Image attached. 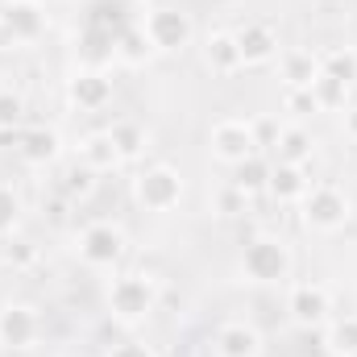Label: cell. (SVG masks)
<instances>
[{
	"label": "cell",
	"mask_w": 357,
	"mask_h": 357,
	"mask_svg": "<svg viewBox=\"0 0 357 357\" xmlns=\"http://www.w3.org/2000/svg\"><path fill=\"white\" fill-rule=\"evenodd\" d=\"M104 307L116 324L125 328H137L154 316L158 307V282L146 274V270H125L108 282V295H104Z\"/></svg>",
	"instance_id": "obj_1"
},
{
	"label": "cell",
	"mask_w": 357,
	"mask_h": 357,
	"mask_svg": "<svg viewBox=\"0 0 357 357\" xmlns=\"http://www.w3.org/2000/svg\"><path fill=\"white\" fill-rule=\"evenodd\" d=\"M237 266H241V278L254 282V287H278V282L291 278L295 258H291V245L278 233H258L241 245Z\"/></svg>",
	"instance_id": "obj_2"
},
{
	"label": "cell",
	"mask_w": 357,
	"mask_h": 357,
	"mask_svg": "<svg viewBox=\"0 0 357 357\" xmlns=\"http://www.w3.org/2000/svg\"><path fill=\"white\" fill-rule=\"evenodd\" d=\"M299 220L307 233L333 237L354 220V195L341 191L337 183H312V191L299 199Z\"/></svg>",
	"instance_id": "obj_3"
},
{
	"label": "cell",
	"mask_w": 357,
	"mask_h": 357,
	"mask_svg": "<svg viewBox=\"0 0 357 357\" xmlns=\"http://www.w3.org/2000/svg\"><path fill=\"white\" fill-rule=\"evenodd\" d=\"M129 254V237L116 220H88L79 233H75V258L84 262L88 270H116Z\"/></svg>",
	"instance_id": "obj_4"
},
{
	"label": "cell",
	"mask_w": 357,
	"mask_h": 357,
	"mask_svg": "<svg viewBox=\"0 0 357 357\" xmlns=\"http://www.w3.org/2000/svg\"><path fill=\"white\" fill-rule=\"evenodd\" d=\"M208 154L220 162V167H241L245 158L262 154V137L254 129V121L245 116H220L212 129H208Z\"/></svg>",
	"instance_id": "obj_5"
},
{
	"label": "cell",
	"mask_w": 357,
	"mask_h": 357,
	"mask_svg": "<svg viewBox=\"0 0 357 357\" xmlns=\"http://www.w3.org/2000/svg\"><path fill=\"white\" fill-rule=\"evenodd\" d=\"M133 204L142 212H154V216L175 212L178 204H183V175H178V167L154 162V167L137 171L133 175Z\"/></svg>",
	"instance_id": "obj_6"
},
{
	"label": "cell",
	"mask_w": 357,
	"mask_h": 357,
	"mask_svg": "<svg viewBox=\"0 0 357 357\" xmlns=\"http://www.w3.org/2000/svg\"><path fill=\"white\" fill-rule=\"evenodd\" d=\"M142 29H146V38H150V46H154V54H183V50L195 42V21H191V13H183L178 4H158V8H150L146 21H142Z\"/></svg>",
	"instance_id": "obj_7"
},
{
	"label": "cell",
	"mask_w": 357,
	"mask_h": 357,
	"mask_svg": "<svg viewBox=\"0 0 357 357\" xmlns=\"http://www.w3.org/2000/svg\"><path fill=\"white\" fill-rule=\"evenodd\" d=\"M287 316L295 328L303 333H320L328 320H333V291L316 278H303V282H291L287 291Z\"/></svg>",
	"instance_id": "obj_8"
},
{
	"label": "cell",
	"mask_w": 357,
	"mask_h": 357,
	"mask_svg": "<svg viewBox=\"0 0 357 357\" xmlns=\"http://www.w3.org/2000/svg\"><path fill=\"white\" fill-rule=\"evenodd\" d=\"M46 33L42 0H0V38L13 46H33Z\"/></svg>",
	"instance_id": "obj_9"
},
{
	"label": "cell",
	"mask_w": 357,
	"mask_h": 357,
	"mask_svg": "<svg viewBox=\"0 0 357 357\" xmlns=\"http://www.w3.org/2000/svg\"><path fill=\"white\" fill-rule=\"evenodd\" d=\"M112 91H116L112 88V75L104 67H75L67 75V84H63L67 104L79 108V112H104L112 104Z\"/></svg>",
	"instance_id": "obj_10"
},
{
	"label": "cell",
	"mask_w": 357,
	"mask_h": 357,
	"mask_svg": "<svg viewBox=\"0 0 357 357\" xmlns=\"http://www.w3.org/2000/svg\"><path fill=\"white\" fill-rule=\"evenodd\" d=\"M13 150L29 171H46L63 158V133L54 125H21L13 133Z\"/></svg>",
	"instance_id": "obj_11"
},
{
	"label": "cell",
	"mask_w": 357,
	"mask_h": 357,
	"mask_svg": "<svg viewBox=\"0 0 357 357\" xmlns=\"http://www.w3.org/2000/svg\"><path fill=\"white\" fill-rule=\"evenodd\" d=\"M38 341H42V312L33 303H21V299L4 303L0 307V345L8 354H25Z\"/></svg>",
	"instance_id": "obj_12"
},
{
	"label": "cell",
	"mask_w": 357,
	"mask_h": 357,
	"mask_svg": "<svg viewBox=\"0 0 357 357\" xmlns=\"http://www.w3.org/2000/svg\"><path fill=\"white\" fill-rule=\"evenodd\" d=\"M237 33V50H241V67L245 71H258V67H270L278 54H282V42H278V29L266 25V21H245Z\"/></svg>",
	"instance_id": "obj_13"
},
{
	"label": "cell",
	"mask_w": 357,
	"mask_h": 357,
	"mask_svg": "<svg viewBox=\"0 0 357 357\" xmlns=\"http://www.w3.org/2000/svg\"><path fill=\"white\" fill-rule=\"evenodd\" d=\"M212 354L216 357H262L266 354V341H262L258 324H250V320H225L212 333Z\"/></svg>",
	"instance_id": "obj_14"
},
{
	"label": "cell",
	"mask_w": 357,
	"mask_h": 357,
	"mask_svg": "<svg viewBox=\"0 0 357 357\" xmlns=\"http://www.w3.org/2000/svg\"><path fill=\"white\" fill-rule=\"evenodd\" d=\"M199 59H204V67H208L216 79H233L237 71H245L233 29H208V33L199 38Z\"/></svg>",
	"instance_id": "obj_15"
},
{
	"label": "cell",
	"mask_w": 357,
	"mask_h": 357,
	"mask_svg": "<svg viewBox=\"0 0 357 357\" xmlns=\"http://www.w3.org/2000/svg\"><path fill=\"white\" fill-rule=\"evenodd\" d=\"M312 154H316V137H312L307 125H295V121H291V125H282V129L274 133V162L307 167Z\"/></svg>",
	"instance_id": "obj_16"
},
{
	"label": "cell",
	"mask_w": 357,
	"mask_h": 357,
	"mask_svg": "<svg viewBox=\"0 0 357 357\" xmlns=\"http://www.w3.org/2000/svg\"><path fill=\"white\" fill-rule=\"evenodd\" d=\"M312 191V178H307V167H291V162H274L270 167V183H266V195L274 204H295Z\"/></svg>",
	"instance_id": "obj_17"
},
{
	"label": "cell",
	"mask_w": 357,
	"mask_h": 357,
	"mask_svg": "<svg viewBox=\"0 0 357 357\" xmlns=\"http://www.w3.org/2000/svg\"><path fill=\"white\" fill-rule=\"evenodd\" d=\"M278 71H282V84L287 88H312L320 79V54L316 50H282L278 54Z\"/></svg>",
	"instance_id": "obj_18"
},
{
	"label": "cell",
	"mask_w": 357,
	"mask_h": 357,
	"mask_svg": "<svg viewBox=\"0 0 357 357\" xmlns=\"http://www.w3.org/2000/svg\"><path fill=\"white\" fill-rule=\"evenodd\" d=\"M79 162L88 167L91 175H108V171L125 167L121 154H116V146H112V137H108V129H96V133H88L79 142Z\"/></svg>",
	"instance_id": "obj_19"
},
{
	"label": "cell",
	"mask_w": 357,
	"mask_h": 357,
	"mask_svg": "<svg viewBox=\"0 0 357 357\" xmlns=\"http://www.w3.org/2000/svg\"><path fill=\"white\" fill-rule=\"evenodd\" d=\"M108 137H112V146H116L121 162H137V158L150 150V129H146L142 121H133V116H121V121H112Z\"/></svg>",
	"instance_id": "obj_20"
},
{
	"label": "cell",
	"mask_w": 357,
	"mask_h": 357,
	"mask_svg": "<svg viewBox=\"0 0 357 357\" xmlns=\"http://www.w3.org/2000/svg\"><path fill=\"white\" fill-rule=\"evenodd\" d=\"M112 59H116L121 67H146V63L154 59V46H150V38H146V29H142V25H125V29L116 33V46H112Z\"/></svg>",
	"instance_id": "obj_21"
},
{
	"label": "cell",
	"mask_w": 357,
	"mask_h": 357,
	"mask_svg": "<svg viewBox=\"0 0 357 357\" xmlns=\"http://www.w3.org/2000/svg\"><path fill=\"white\" fill-rule=\"evenodd\" d=\"M328 357H357V316H333L320 337Z\"/></svg>",
	"instance_id": "obj_22"
},
{
	"label": "cell",
	"mask_w": 357,
	"mask_h": 357,
	"mask_svg": "<svg viewBox=\"0 0 357 357\" xmlns=\"http://www.w3.org/2000/svg\"><path fill=\"white\" fill-rule=\"evenodd\" d=\"M270 158H262V154H254V158H245L241 167H233V175H229V183L237 187V191H245L250 199L254 195H262L266 191V183H270Z\"/></svg>",
	"instance_id": "obj_23"
},
{
	"label": "cell",
	"mask_w": 357,
	"mask_h": 357,
	"mask_svg": "<svg viewBox=\"0 0 357 357\" xmlns=\"http://www.w3.org/2000/svg\"><path fill=\"white\" fill-rule=\"evenodd\" d=\"M320 71H324V75H333L337 84L354 88V84H357V50H354V46H337V50L320 54Z\"/></svg>",
	"instance_id": "obj_24"
},
{
	"label": "cell",
	"mask_w": 357,
	"mask_h": 357,
	"mask_svg": "<svg viewBox=\"0 0 357 357\" xmlns=\"http://www.w3.org/2000/svg\"><path fill=\"white\" fill-rule=\"evenodd\" d=\"M21 216H25V199L13 183L0 178V241H8L17 229H21Z\"/></svg>",
	"instance_id": "obj_25"
},
{
	"label": "cell",
	"mask_w": 357,
	"mask_h": 357,
	"mask_svg": "<svg viewBox=\"0 0 357 357\" xmlns=\"http://www.w3.org/2000/svg\"><path fill=\"white\" fill-rule=\"evenodd\" d=\"M307 91L316 96V108H320V112L349 108V88H345V84H337V79H333V75H324V71H320V79H316Z\"/></svg>",
	"instance_id": "obj_26"
},
{
	"label": "cell",
	"mask_w": 357,
	"mask_h": 357,
	"mask_svg": "<svg viewBox=\"0 0 357 357\" xmlns=\"http://www.w3.org/2000/svg\"><path fill=\"white\" fill-rule=\"evenodd\" d=\"M21 125H25V96L0 88V133H17Z\"/></svg>",
	"instance_id": "obj_27"
},
{
	"label": "cell",
	"mask_w": 357,
	"mask_h": 357,
	"mask_svg": "<svg viewBox=\"0 0 357 357\" xmlns=\"http://www.w3.org/2000/svg\"><path fill=\"white\" fill-rule=\"evenodd\" d=\"M282 112H287L295 125H303V121H307V116H316L320 108H316V96H312L307 88H287V91H282Z\"/></svg>",
	"instance_id": "obj_28"
},
{
	"label": "cell",
	"mask_w": 357,
	"mask_h": 357,
	"mask_svg": "<svg viewBox=\"0 0 357 357\" xmlns=\"http://www.w3.org/2000/svg\"><path fill=\"white\" fill-rule=\"evenodd\" d=\"M91 187H96V175H91L84 162H75V167H71V171L63 175V183H59V191H63V195H67L71 204H75V199H88Z\"/></svg>",
	"instance_id": "obj_29"
},
{
	"label": "cell",
	"mask_w": 357,
	"mask_h": 357,
	"mask_svg": "<svg viewBox=\"0 0 357 357\" xmlns=\"http://www.w3.org/2000/svg\"><path fill=\"white\" fill-rule=\"evenodd\" d=\"M212 208H216V216H241V212H250V195H245V191H237L233 183H225V187L216 191Z\"/></svg>",
	"instance_id": "obj_30"
},
{
	"label": "cell",
	"mask_w": 357,
	"mask_h": 357,
	"mask_svg": "<svg viewBox=\"0 0 357 357\" xmlns=\"http://www.w3.org/2000/svg\"><path fill=\"white\" fill-rule=\"evenodd\" d=\"M108 357H158L154 354V345H146V341H121V345H112Z\"/></svg>",
	"instance_id": "obj_31"
},
{
	"label": "cell",
	"mask_w": 357,
	"mask_h": 357,
	"mask_svg": "<svg viewBox=\"0 0 357 357\" xmlns=\"http://www.w3.org/2000/svg\"><path fill=\"white\" fill-rule=\"evenodd\" d=\"M345 137H349V142H357V104H349V108H345Z\"/></svg>",
	"instance_id": "obj_32"
},
{
	"label": "cell",
	"mask_w": 357,
	"mask_h": 357,
	"mask_svg": "<svg viewBox=\"0 0 357 357\" xmlns=\"http://www.w3.org/2000/svg\"><path fill=\"white\" fill-rule=\"evenodd\" d=\"M0 357H8V349H4V345H0Z\"/></svg>",
	"instance_id": "obj_33"
}]
</instances>
